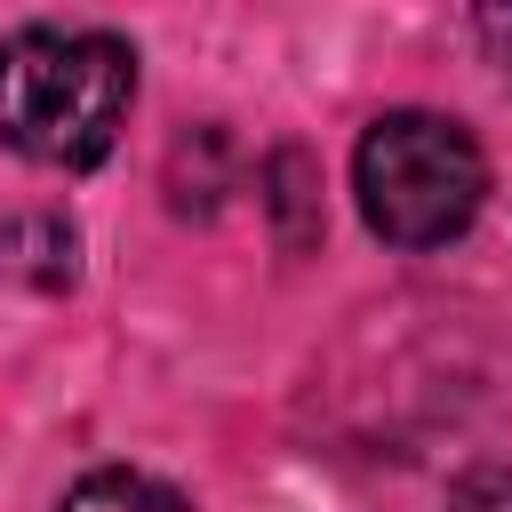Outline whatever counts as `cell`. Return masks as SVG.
I'll use <instances>...</instances> for the list:
<instances>
[{
  "mask_svg": "<svg viewBox=\"0 0 512 512\" xmlns=\"http://www.w3.org/2000/svg\"><path fill=\"white\" fill-rule=\"evenodd\" d=\"M472 16H480V48H488L496 72L512 80V0H472Z\"/></svg>",
  "mask_w": 512,
  "mask_h": 512,
  "instance_id": "6",
  "label": "cell"
},
{
  "mask_svg": "<svg viewBox=\"0 0 512 512\" xmlns=\"http://www.w3.org/2000/svg\"><path fill=\"white\" fill-rule=\"evenodd\" d=\"M352 192L376 240L448 248L488 200V160L448 112H384L352 152Z\"/></svg>",
  "mask_w": 512,
  "mask_h": 512,
  "instance_id": "2",
  "label": "cell"
},
{
  "mask_svg": "<svg viewBox=\"0 0 512 512\" xmlns=\"http://www.w3.org/2000/svg\"><path fill=\"white\" fill-rule=\"evenodd\" d=\"M136 104V48L80 24H32L0 48V136L40 168H96Z\"/></svg>",
  "mask_w": 512,
  "mask_h": 512,
  "instance_id": "1",
  "label": "cell"
},
{
  "mask_svg": "<svg viewBox=\"0 0 512 512\" xmlns=\"http://www.w3.org/2000/svg\"><path fill=\"white\" fill-rule=\"evenodd\" d=\"M448 512H512V464H480V472H464L456 496H448Z\"/></svg>",
  "mask_w": 512,
  "mask_h": 512,
  "instance_id": "5",
  "label": "cell"
},
{
  "mask_svg": "<svg viewBox=\"0 0 512 512\" xmlns=\"http://www.w3.org/2000/svg\"><path fill=\"white\" fill-rule=\"evenodd\" d=\"M0 280L64 288V280H72V224H64V216H48V208L0 216Z\"/></svg>",
  "mask_w": 512,
  "mask_h": 512,
  "instance_id": "3",
  "label": "cell"
},
{
  "mask_svg": "<svg viewBox=\"0 0 512 512\" xmlns=\"http://www.w3.org/2000/svg\"><path fill=\"white\" fill-rule=\"evenodd\" d=\"M56 512H184V496L152 472H88L80 488H64Z\"/></svg>",
  "mask_w": 512,
  "mask_h": 512,
  "instance_id": "4",
  "label": "cell"
}]
</instances>
